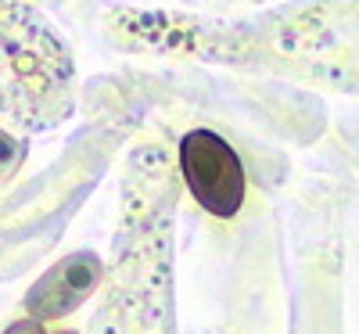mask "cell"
<instances>
[{"instance_id": "cell-1", "label": "cell", "mask_w": 359, "mask_h": 334, "mask_svg": "<svg viewBox=\"0 0 359 334\" xmlns=\"http://www.w3.org/2000/svg\"><path fill=\"white\" fill-rule=\"evenodd\" d=\"M180 173L194 201L219 220H230L245 205V166L237 151L212 130H191L180 140Z\"/></svg>"}, {"instance_id": "cell-2", "label": "cell", "mask_w": 359, "mask_h": 334, "mask_svg": "<svg viewBox=\"0 0 359 334\" xmlns=\"http://www.w3.org/2000/svg\"><path fill=\"white\" fill-rule=\"evenodd\" d=\"M0 51H4V69L15 76V90L29 94V108H40L47 94L69 83V58L65 47L57 44L43 22H22L11 29L4 22L0 29Z\"/></svg>"}, {"instance_id": "cell-3", "label": "cell", "mask_w": 359, "mask_h": 334, "mask_svg": "<svg viewBox=\"0 0 359 334\" xmlns=\"http://www.w3.org/2000/svg\"><path fill=\"white\" fill-rule=\"evenodd\" d=\"M101 259L94 252H72L62 262H54L43 277L29 288L25 295V313L33 320H57V316H69L72 309H79L86 295L97 288L101 281Z\"/></svg>"}, {"instance_id": "cell-4", "label": "cell", "mask_w": 359, "mask_h": 334, "mask_svg": "<svg viewBox=\"0 0 359 334\" xmlns=\"http://www.w3.org/2000/svg\"><path fill=\"white\" fill-rule=\"evenodd\" d=\"M22 155H25V147H22V140H15L11 133H4L0 130V184L18 169V162H22Z\"/></svg>"}, {"instance_id": "cell-5", "label": "cell", "mask_w": 359, "mask_h": 334, "mask_svg": "<svg viewBox=\"0 0 359 334\" xmlns=\"http://www.w3.org/2000/svg\"><path fill=\"white\" fill-rule=\"evenodd\" d=\"M4 334H43V327H40V320L29 316V320H15Z\"/></svg>"}, {"instance_id": "cell-6", "label": "cell", "mask_w": 359, "mask_h": 334, "mask_svg": "<svg viewBox=\"0 0 359 334\" xmlns=\"http://www.w3.org/2000/svg\"><path fill=\"white\" fill-rule=\"evenodd\" d=\"M57 334H76V330H57Z\"/></svg>"}]
</instances>
